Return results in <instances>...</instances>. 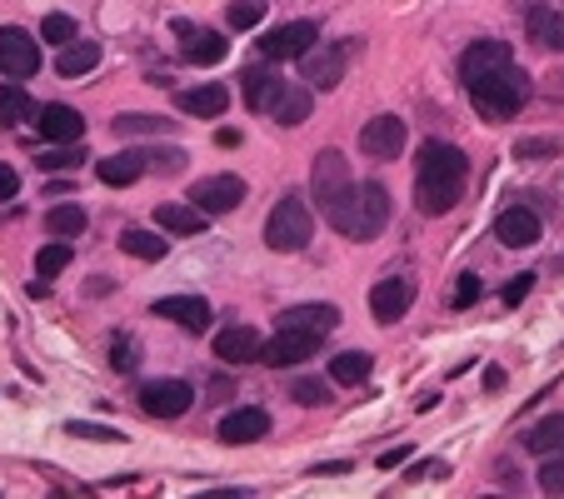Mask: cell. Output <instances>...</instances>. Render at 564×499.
<instances>
[{
	"mask_svg": "<svg viewBox=\"0 0 564 499\" xmlns=\"http://www.w3.org/2000/svg\"><path fill=\"white\" fill-rule=\"evenodd\" d=\"M465 180H470L465 150H455L445 140H425L415 150V205H420V215L455 210L460 195H465Z\"/></svg>",
	"mask_w": 564,
	"mask_h": 499,
	"instance_id": "obj_1",
	"label": "cell"
},
{
	"mask_svg": "<svg viewBox=\"0 0 564 499\" xmlns=\"http://www.w3.org/2000/svg\"><path fill=\"white\" fill-rule=\"evenodd\" d=\"M325 220L345 235V240H375L385 225H390V195L385 185L365 180V185H345L330 205H325Z\"/></svg>",
	"mask_w": 564,
	"mask_h": 499,
	"instance_id": "obj_2",
	"label": "cell"
},
{
	"mask_svg": "<svg viewBox=\"0 0 564 499\" xmlns=\"http://www.w3.org/2000/svg\"><path fill=\"white\" fill-rule=\"evenodd\" d=\"M525 95H530V80H525V70L515 60H505V65L470 80V100H475V110L485 120H515L525 110Z\"/></svg>",
	"mask_w": 564,
	"mask_h": 499,
	"instance_id": "obj_3",
	"label": "cell"
},
{
	"mask_svg": "<svg viewBox=\"0 0 564 499\" xmlns=\"http://www.w3.org/2000/svg\"><path fill=\"white\" fill-rule=\"evenodd\" d=\"M310 235H315V220H310L305 200H300V195L275 200V210H270V220H265V245L280 250V255H295V250L310 245Z\"/></svg>",
	"mask_w": 564,
	"mask_h": 499,
	"instance_id": "obj_4",
	"label": "cell"
},
{
	"mask_svg": "<svg viewBox=\"0 0 564 499\" xmlns=\"http://www.w3.org/2000/svg\"><path fill=\"white\" fill-rule=\"evenodd\" d=\"M315 45H320L315 20H290V25L260 35V55H270V60H305Z\"/></svg>",
	"mask_w": 564,
	"mask_h": 499,
	"instance_id": "obj_5",
	"label": "cell"
},
{
	"mask_svg": "<svg viewBox=\"0 0 564 499\" xmlns=\"http://www.w3.org/2000/svg\"><path fill=\"white\" fill-rule=\"evenodd\" d=\"M245 180L240 175H205V180H195V190H190V205H200L205 215H230V210H240L245 205Z\"/></svg>",
	"mask_w": 564,
	"mask_h": 499,
	"instance_id": "obj_6",
	"label": "cell"
},
{
	"mask_svg": "<svg viewBox=\"0 0 564 499\" xmlns=\"http://www.w3.org/2000/svg\"><path fill=\"white\" fill-rule=\"evenodd\" d=\"M360 150L365 155H375V160H400L405 155V120L400 115H370L365 125H360Z\"/></svg>",
	"mask_w": 564,
	"mask_h": 499,
	"instance_id": "obj_7",
	"label": "cell"
},
{
	"mask_svg": "<svg viewBox=\"0 0 564 499\" xmlns=\"http://www.w3.org/2000/svg\"><path fill=\"white\" fill-rule=\"evenodd\" d=\"M35 70H40V45H35V35L5 25V30H0V75H10V80H30Z\"/></svg>",
	"mask_w": 564,
	"mask_h": 499,
	"instance_id": "obj_8",
	"label": "cell"
},
{
	"mask_svg": "<svg viewBox=\"0 0 564 499\" xmlns=\"http://www.w3.org/2000/svg\"><path fill=\"white\" fill-rule=\"evenodd\" d=\"M190 405H195V390L185 380H150L140 390V410L155 415V420H180Z\"/></svg>",
	"mask_w": 564,
	"mask_h": 499,
	"instance_id": "obj_9",
	"label": "cell"
},
{
	"mask_svg": "<svg viewBox=\"0 0 564 499\" xmlns=\"http://www.w3.org/2000/svg\"><path fill=\"white\" fill-rule=\"evenodd\" d=\"M320 340H325V335H310V330H280L275 340H265L260 360H265L270 370H290V365H305V360L320 350Z\"/></svg>",
	"mask_w": 564,
	"mask_h": 499,
	"instance_id": "obj_10",
	"label": "cell"
},
{
	"mask_svg": "<svg viewBox=\"0 0 564 499\" xmlns=\"http://www.w3.org/2000/svg\"><path fill=\"white\" fill-rule=\"evenodd\" d=\"M410 305H415V280H410V275H390V280H380V285L370 290V315H375L380 325L405 320Z\"/></svg>",
	"mask_w": 564,
	"mask_h": 499,
	"instance_id": "obj_11",
	"label": "cell"
},
{
	"mask_svg": "<svg viewBox=\"0 0 564 499\" xmlns=\"http://www.w3.org/2000/svg\"><path fill=\"white\" fill-rule=\"evenodd\" d=\"M540 235H545V225H540V215L525 210V205H510V210L495 220V240H500L505 250H530V245H540Z\"/></svg>",
	"mask_w": 564,
	"mask_h": 499,
	"instance_id": "obj_12",
	"label": "cell"
},
{
	"mask_svg": "<svg viewBox=\"0 0 564 499\" xmlns=\"http://www.w3.org/2000/svg\"><path fill=\"white\" fill-rule=\"evenodd\" d=\"M155 315L170 320V325H180V330H190V335H205L210 320H215V310L200 295H165V300H155Z\"/></svg>",
	"mask_w": 564,
	"mask_h": 499,
	"instance_id": "obj_13",
	"label": "cell"
},
{
	"mask_svg": "<svg viewBox=\"0 0 564 499\" xmlns=\"http://www.w3.org/2000/svg\"><path fill=\"white\" fill-rule=\"evenodd\" d=\"M35 125H40V135H45L50 145H75V140L85 135V115H80L75 105H40Z\"/></svg>",
	"mask_w": 564,
	"mask_h": 499,
	"instance_id": "obj_14",
	"label": "cell"
},
{
	"mask_svg": "<svg viewBox=\"0 0 564 499\" xmlns=\"http://www.w3.org/2000/svg\"><path fill=\"white\" fill-rule=\"evenodd\" d=\"M310 185H315V200L330 205V200L350 185V165H345V155H340V150H320L315 165H310Z\"/></svg>",
	"mask_w": 564,
	"mask_h": 499,
	"instance_id": "obj_15",
	"label": "cell"
},
{
	"mask_svg": "<svg viewBox=\"0 0 564 499\" xmlns=\"http://www.w3.org/2000/svg\"><path fill=\"white\" fill-rule=\"evenodd\" d=\"M260 350H265V340H260L255 325H225L215 335V355L225 365H250V360H260Z\"/></svg>",
	"mask_w": 564,
	"mask_h": 499,
	"instance_id": "obj_16",
	"label": "cell"
},
{
	"mask_svg": "<svg viewBox=\"0 0 564 499\" xmlns=\"http://www.w3.org/2000/svg\"><path fill=\"white\" fill-rule=\"evenodd\" d=\"M345 60H350V45H330V50H310L305 55V80L315 90H335L340 75H345Z\"/></svg>",
	"mask_w": 564,
	"mask_h": 499,
	"instance_id": "obj_17",
	"label": "cell"
},
{
	"mask_svg": "<svg viewBox=\"0 0 564 499\" xmlns=\"http://www.w3.org/2000/svg\"><path fill=\"white\" fill-rule=\"evenodd\" d=\"M175 35H180V45H185V60L190 65H215V60H225V35L220 30H195V25H175Z\"/></svg>",
	"mask_w": 564,
	"mask_h": 499,
	"instance_id": "obj_18",
	"label": "cell"
},
{
	"mask_svg": "<svg viewBox=\"0 0 564 499\" xmlns=\"http://www.w3.org/2000/svg\"><path fill=\"white\" fill-rule=\"evenodd\" d=\"M265 435H270V415L255 410V405L220 420V440H225V445H255V440H265Z\"/></svg>",
	"mask_w": 564,
	"mask_h": 499,
	"instance_id": "obj_19",
	"label": "cell"
},
{
	"mask_svg": "<svg viewBox=\"0 0 564 499\" xmlns=\"http://www.w3.org/2000/svg\"><path fill=\"white\" fill-rule=\"evenodd\" d=\"M225 105H230L225 85H195V90H180V95H175V110H185V115H195V120H220Z\"/></svg>",
	"mask_w": 564,
	"mask_h": 499,
	"instance_id": "obj_20",
	"label": "cell"
},
{
	"mask_svg": "<svg viewBox=\"0 0 564 499\" xmlns=\"http://www.w3.org/2000/svg\"><path fill=\"white\" fill-rule=\"evenodd\" d=\"M340 325V310L335 305H295V310H280V330H310V335H330Z\"/></svg>",
	"mask_w": 564,
	"mask_h": 499,
	"instance_id": "obj_21",
	"label": "cell"
},
{
	"mask_svg": "<svg viewBox=\"0 0 564 499\" xmlns=\"http://www.w3.org/2000/svg\"><path fill=\"white\" fill-rule=\"evenodd\" d=\"M505 60H515L505 40H475V45L460 55V75H465V85H470L475 75H485V70H495V65H505Z\"/></svg>",
	"mask_w": 564,
	"mask_h": 499,
	"instance_id": "obj_22",
	"label": "cell"
},
{
	"mask_svg": "<svg viewBox=\"0 0 564 499\" xmlns=\"http://www.w3.org/2000/svg\"><path fill=\"white\" fill-rule=\"evenodd\" d=\"M310 110H315V105H310V90H300V85H280V95L270 100L265 115H270L275 125H305Z\"/></svg>",
	"mask_w": 564,
	"mask_h": 499,
	"instance_id": "obj_23",
	"label": "cell"
},
{
	"mask_svg": "<svg viewBox=\"0 0 564 499\" xmlns=\"http://www.w3.org/2000/svg\"><path fill=\"white\" fill-rule=\"evenodd\" d=\"M95 65H100V45H95V40H70V45H60L55 75H65V80H80V75H90Z\"/></svg>",
	"mask_w": 564,
	"mask_h": 499,
	"instance_id": "obj_24",
	"label": "cell"
},
{
	"mask_svg": "<svg viewBox=\"0 0 564 499\" xmlns=\"http://www.w3.org/2000/svg\"><path fill=\"white\" fill-rule=\"evenodd\" d=\"M205 220H210V215H205L200 205H170V200H165V205H155V225H160V230H170V235H200V230H205Z\"/></svg>",
	"mask_w": 564,
	"mask_h": 499,
	"instance_id": "obj_25",
	"label": "cell"
},
{
	"mask_svg": "<svg viewBox=\"0 0 564 499\" xmlns=\"http://www.w3.org/2000/svg\"><path fill=\"white\" fill-rule=\"evenodd\" d=\"M95 175H100L105 185H115V190H120V185H135V180L145 175V155H140V150H125V155H105V160L95 165Z\"/></svg>",
	"mask_w": 564,
	"mask_h": 499,
	"instance_id": "obj_26",
	"label": "cell"
},
{
	"mask_svg": "<svg viewBox=\"0 0 564 499\" xmlns=\"http://www.w3.org/2000/svg\"><path fill=\"white\" fill-rule=\"evenodd\" d=\"M525 30H530V40H535L540 50H564V20L555 10L535 5V10L525 15Z\"/></svg>",
	"mask_w": 564,
	"mask_h": 499,
	"instance_id": "obj_27",
	"label": "cell"
},
{
	"mask_svg": "<svg viewBox=\"0 0 564 499\" xmlns=\"http://www.w3.org/2000/svg\"><path fill=\"white\" fill-rule=\"evenodd\" d=\"M120 250L135 255V260H165V235H160V230L125 225V230H120Z\"/></svg>",
	"mask_w": 564,
	"mask_h": 499,
	"instance_id": "obj_28",
	"label": "cell"
},
{
	"mask_svg": "<svg viewBox=\"0 0 564 499\" xmlns=\"http://www.w3.org/2000/svg\"><path fill=\"white\" fill-rule=\"evenodd\" d=\"M530 455H564V415H545L530 435H525Z\"/></svg>",
	"mask_w": 564,
	"mask_h": 499,
	"instance_id": "obj_29",
	"label": "cell"
},
{
	"mask_svg": "<svg viewBox=\"0 0 564 499\" xmlns=\"http://www.w3.org/2000/svg\"><path fill=\"white\" fill-rule=\"evenodd\" d=\"M280 75H270V70H245V105L250 110H270V100L280 95Z\"/></svg>",
	"mask_w": 564,
	"mask_h": 499,
	"instance_id": "obj_30",
	"label": "cell"
},
{
	"mask_svg": "<svg viewBox=\"0 0 564 499\" xmlns=\"http://www.w3.org/2000/svg\"><path fill=\"white\" fill-rule=\"evenodd\" d=\"M330 380L335 385H365L370 380V355L365 350H345L330 360Z\"/></svg>",
	"mask_w": 564,
	"mask_h": 499,
	"instance_id": "obj_31",
	"label": "cell"
},
{
	"mask_svg": "<svg viewBox=\"0 0 564 499\" xmlns=\"http://www.w3.org/2000/svg\"><path fill=\"white\" fill-rule=\"evenodd\" d=\"M45 230L55 235V240H75V235H85V210L80 205H55L50 215H45Z\"/></svg>",
	"mask_w": 564,
	"mask_h": 499,
	"instance_id": "obj_32",
	"label": "cell"
},
{
	"mask_svg": "<svg viewBox=\"0 0 564 499\" xmlns=\"http://www.w3.org/2000/svg\"><path fill=\"white\" fill-rule=\"evenodd\" d=\"M110 130L115 135H170V120L165 115H115Z\"/></svg>",
	"mask_w": 564,
	"mask_h": 499,
	"instance_id": "obj_33",
	"label": "cell"
},
{
	"mask_svg": "<svg viewBox=\"0 0 564 499\" xmlns=\"http://www.w3.org/2000/svg\"><path fill=\"white\" fill-rule=\"evenodd\" d=\"M30 110H40V105H35L20 85H5V90H0V125H5V130H10V125H20Z\"/></svg>",
	"mask_w": 564,
	"mask_h": 499,
	"instance_id": "obj_34",
	"label": "cell"
},
{
	"mask_svg": "<svg viewBox=\"0 0 564 499\" xmlns=\"http://www.w3.org/2000/svg\"><path fill=\"white\" fill-rule=\"evenodd\" d=\"M225 20H230V30H255L265 20V0H230Z\"/></svg>",
	"mask_w": 564,
	"mask_h": 499,
	"instance_id": "obj_35",
	"label": "cell"
},
{
	"mask_svg": "<svg viewBox=\"0 0 564 499\" xmlns=\"http://www.w3.org/2000/svg\"><path fill=\"white\" fill-rule=\"evenodd\" d=\"M70 260H75V255H70V245H65V240H55V245H45V250L35 255V270H40V275L50 280V275H60V270H65Z\"/></svg>",
	"mask_w": 564,
	"mask_h": 499,
	"instance_id": "obj_36",
	"label": "cell"
},
{
	"mask_svg": "<svg viewBox=\"0 0 564 499\" xmlns=\"http://www.w3.org/2000/svg\"><path fill=\"white\" fill-rule=\"evenodd\" d=\"M40 35H45V45H70V40H75V20L55 10V15L40 20Z\"/></svg>",
	"mask_w": 564,
	"mask_h": 499,
	"instance_id": "obj_37",
	"label": "cell"
},
{
	"mask_svg": "<svg viewBox=\"0 0 564 499\" xmlns=\"http://www.w3.org/2000/svg\"><path fill=\"white\" fill-rule=\"evenodd\" d=\"M75 165H85V150H70V145L40 150V170H75Z\"/></svg>",
	"mask_w": 564,
	"mask_h": 499,
	"instance_id": "obj_38",
	"label": "cell"
},
{
	"mask_svg": "<svg viewBox=\"0 0 564 499\" xmlns=\"http://www.w3.org/2000/svg\"><path fill=\"white\" fill-rule=\"evenodd\" d=\"M480 295H485V280H480L475 270H465V275L455 280V300H450V305H455V310H470Z\"/></svg>",
	"mask_w": 564,
	"mask_h": 499,
	"instance_id": "obj_39",
	"label": "cell"
},
{
	"mask_svg": "<svg viewBox=\"0 0 564 499\" xmlns=\"http://www.w3.org/2000/svg\"><path fill=\"white\" fill-rule=\"evenodd\" d=\"M540 490H545V495H564V455H545V470H540Z\"/></svg>",
	"mask_w": 564,
	"mask_h": 499,
	"instance_id": "obj_40",
	"label": "cell"
},
{
	"mask_svg": "<svg viewBox=\"0 0 564 499\" xmlns=\"http://www.w3.org/2000/svg\"><path fill=\"white\" fill-rule=\"evenodd\" d=\"M555 150H560V145H555V140H545V135H530V140H520V145H515V155H520V160H550Z\"/></svg>",
	"mask_w": 564,
	"mask_h": 499,
	"instance_id": "obj_41",
	"label": "cell"
},
{
	"mask_svg": "<svg viewBox=\"0 0 564 499\" xmlns=\"http://www.w3.org/2000/svg\"><path fill=\"white\" fill-rule=\"evenodd\" d=\"M145 165L160 175H175V170H185V150H155V155H145Z\"/></svg>",
	"mask_w": 564,
	"mask_h": 499,
	"instance_id": "obj_42",
	"label": "cell"
},
{
	"mask_svg": "<svg viewBox=\"0 0 564 499\" xmlns=\"http://www.w3.org/2000/svg\"><path fill=\"white\" fill-rule=\"evenodd\" d=\"M290 395H295V405H310V410H315V405H325V400H330V390H325V385H320V380H300V385H295V390H290Z\"/></svg>",
	"mask_w": 564,
	"mask_h": 499,
	"instance_id": "obj_43",
	"label": "cell"
},
{
	"mask_svg": "<svg viewBox=\"0 0 564 499\" xmlns=\"http://www.w3.org/2000/svg\"><path fill=\"white\" fill-rule=\"evenodd\" d=\"M530 290H535V275H515V280L505 285V295H500V300L515 310V305H525V295H530Z\"/></svg>",
	"mask_w": 564,
	"mask_h": 499,
	"instance_id": "obj_44",
	"label": "cell"
},
{
	"mask_svg": "<svg viewBox=\"0 0 564 499\" xmlns=\"http://www.w3.org/2000/svg\"><path fill=\"white\" fill-rule=\"evenodd\" d=\"M65 430L80 435V440H110V445H120V430H105V425H80V420H75V425H65Z\"/></svg>",
	"mask_w": 564,
	"mask_h": 499,
	"instance_id": "obj_45",
	"label": "cell"
},
{
	"mask_svg": "<svg viewBox=\"0 0 564 499\" xmlns=\"http://www.w3.org/2000/svg\"><path fill=\"white\" fill-rule=\"evenodd\" d=\"M110 365H115V370H135V365H140L135 345H130V340H115V355H110Z\"/></svg>",
	"mask_w": 564,
	"mask_h": 499,
	"instance_id": "obj_46",
	"label": "cell"
},
{
	"mask_svg": "<svg viewBox=\"0 0 564 499\" xmlns=\"http://www.w3.org/2000/svg\"><path fill=\"white\" fill-rule=\"evenodd\" d=\"M15 195H20V175H15L10 165H0V205L15 200Z\"/></svg>",
	"mask_w": 564,
	"mask_h": 499,
	"instance_id": "obj_47",
	"label": "cell"
},
{
	"mask_svg": "<svg viewBox=\"0 0 564 499\" xmlns=\"http://www.w3.org/2000/svg\"><path fill=\"white\" fill-rule=\"evenodd\" d=\"M405 460H410V445H400V450H385L375 465H380V470H395V465H405Z\"/></svg>",
	"mask_w": 564,
	"mask_h": 499,
	"instance_id": "obj_48",
	"label": "cell"
},
{
	"mask_svg": "<svg viewBox=\"0 0 564 499\" xmlns=\"http://www.w3.org/2000/svg\"><path fill=\"white\" fill-rule=\"evenodd\" d=\"M310 475H350V465H345V460H325V465H315Z\"/></svg>",
	"mask_w": 564,
	"mask_h": 499,
	"instance_id": "obj_49",
	"label": "cell"
},
{
	"mask_svg": "<svg viewBox=\"0 0 564 499\" xmlns=\"http://www.w3.org/2000/svg\"><path fill=\"white\" fill-rule=\"evenodd\" d=\"M230 390H235V385H230V380H215V385H210V390H205V400H230Z\"/></svg>",
	"mask_w": 564,
	"mask_h": 499,
	"instance_id": "obj_50",
	"label": "cell"
},
{
	"mask_svg": "<svg viewBox=\"0 0 564 499\" xmlns=\"http://www.w3.org/2000/svg\"><path fill=\"white\" fill-rule=\"evenodd\" d=\"M500 385H505V370L490 365V370H485V390H500Z\"/></svg>",
	"mask_w": 564,
	"mask_h": 499,
	"instance_id": "obj_51",
	"label": "cell"
},
{
	"mask_svg": "<svg viewBox=\"0 0 564 499\" xmlns=\"http://www.w3.org/2000/svg\"><path fill=\"white\" fill-rule=\"evenodd\" d=\"M550 95H555V100L564 95V75H555V80H550Z\"/></svg>",
	"mask_w": 564,
	"mask_h": 499,
	"instance_id": "obj_52",
	"label": "cell"
}]
</instances>
